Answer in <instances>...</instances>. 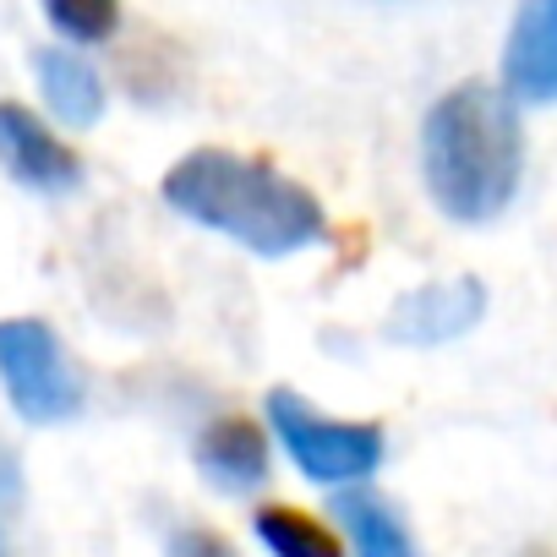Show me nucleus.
<instances>
[{"mask_svg": "<svg viewBox=\"0 0 557 557\" xmlns=\"http://www.w3.org/2000/svg\"><path fill=\"white\" fill-rule=\"evenodd\" d=\"M339 519H345V535L356 541V557H416L405 524L394 519L388 503H377L372 492H339Z\"/></svg>", "mask_w": 557, "mask_h": 557, "instance_id": "obj_11", "label": "nucleus"}, {"mask_svg": "<svg viewBox=\"0 0 557 557\" xmlns=\"http://www.w3.org/2000/svg\"><path fill=\"white\" fill-rule=\"evenodd\" d=\"M481 301L486 290L475 278H448V285H426V290H410L394 318H388V339L399 345H443V339H459L475 318H481Z\"/></svg>", "mask_w": 557, "mask_h": 557, "instance_id": "obj_7", "label": "nucleus"}, {"mask_svg": "<svg viewBox=\"0 0 557 557\" xmlns=\"http://www.w3.org/2000/svg\"><path fill=\"white\" fill-rule=\"evenodd\" d=\"M257 541H262L273 557H345L339 535H334L323 519H312V513H301V508H285V503L257 508Z\"/></svg>", "mask_w": 557, "mask_h": 557, "instance_id": "obj_10", "label": "nucleus"}, {"mask_svg": "<svg viewBox=\"0 0 557 557\" xmlns=\"http://www.w3.org/2000/svg\"><path fill=\"white\" fill-rule=\"evenodd\" d=\"M34 72H39L45 104L66 126H94L104 115V83H99V72L83 55H72V50H39L34 55Z\"/></svg>", "mask_w": 557, "mask_h": 557, "instance_id": "obj_9", "label": "nucleus"}, {"mask_svg": "<svg viewBox=\"0 0 557 557\" xmlns=\"http://www.w3.org/2000/svg\"><path fill=\"white\" fill-rule=\"evenodd\" d=\"M197 465H202L208 481H219V486H230V492H246V486H257L262 470H268V443H262L257 421L224 416V421H213V426L197 437Z\"/></svg>", "mask_w": 557, "mask_h": 557, "instance_id": "obj_8", "label": "nucleus"}, {"mask_svg": "<svg viewBox=\"0 0 557 557\" xmlns=\"http://www.w3.org/2000/svg\"><path fill=\"white\" fill-rule=\"evenodd\" d=\"M164 202L186 219L240 240L257 257H290L312 240H323L329 213L323 202L273 170L268 159H246L230 148H197L164 175Z\"/></svg>", "mask_w": 557, "mask_h": 557, "instance_id": "obj_1", "label": "nucleus"}, {"mask_svg": "<svg viewBox=\"0 0 557 557\" xmlns=\"http://www.w3.org/2000/svg\"><path fill=\"white\" fill-rule=\"evenodd\" d=\"M268 426L278 432L285 454L301 465V475L323 486H356L383 465V426L372 421H334L318 405H307L290 388L268 394Z\"/></svg>", "mask_w": 557, "mask_h": 557, "instance_id": "obj_3", "label": "nucleus"}, {"mask_svg": "<svg viewBox=\"0 0 557 557\" xmlns=\"http://www.w3.org/2000/svg\"><path fill=\"white\" fill-rule=\"evenodd\" d=\"M421 170L432 202L459 224H486L508 208L524 170L513 94L492 83L448 88L421 126Z\"/></svg>", "mask_w": 557, "mask_h": 557, "instance_id": "obj_2", "label": "nucleus"}, {"mask_svg": "<svg viewBox=\"0 0 557 557\" xmlns=\"http://www.w3.org/2000/svg\"><path fill=\"white\" fill-rule=\"evenodd\" d=\"M0 164H7L17 181L39 186V191H66L83 181V164L77 153L23 104L0 99Z\"/></svg>", "mask_w": 557, "mask_h": 557, "instance_id": "obj_5", "label": "nucleus"}, {"mask_svg": "<svg viewBox=\"0 0 557 557\" xmlns=\"http://www.w3.org/2000/svg\"><path fill=\"white\" fill-rule=\"evenodd\" d=\"M170 557H235V546L219 530H181L170 541Z\"/></svg>", "mask_w": 557, "mask_h": 557, "instance_id": "obj_13", "label": "nucleus"}, {"mask_svg": "<svg viewBox=\"0 0 557 557\" xmlns=\"http://www.w3.org/2000/svg\"><path fill=\"white\" fill-rule=\"evenodd\" d=\"M503 83L513 99L546 104L557 99V0H524L508 50H503Z\"/></svg>", "mask_w": 557, "mask_h": 557, "instance_id": "obj_6", "label": "nucleus"}, {"mask_svg": "<svg viewBox=\"0 0 557 557\" xmlns=\"http://www.w3.org/2000/svg\"><path fill=\"white\" fill-rule=\"evenodd\" d=\"M0 383L23 421L50 426L72 421L83 410V377L72 372L61 339L39 318H7L0 323Z\"/></svg>", "mask_w": 557, "mask_h": 557, "instance_id": "obj_4", "label": "nucleus"}, {"mask_svg": "<svg viewBox=\"0 0 557 557\" xmlns=\"http://www.w3.org/2000/svg\"><path fill=\"white\" fill-rule=\"evenodd\" d=\"M50 23L66 34V39H83V45H99L115 34L121 23V0H45Z\"/></svg>", "mask_w": 557, "mask_h": 557, "instance_id": "obj_12", "label": "nucleus"}]
</instances>
